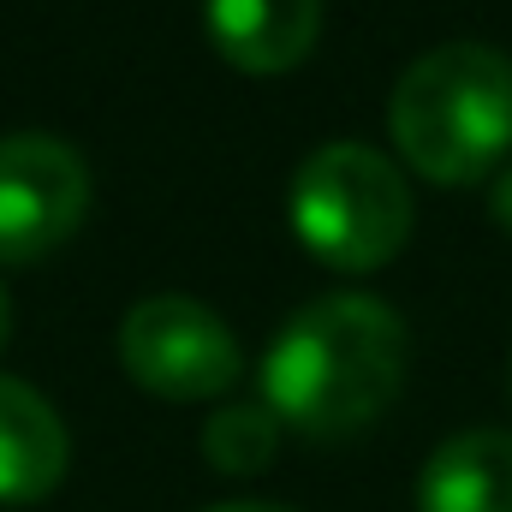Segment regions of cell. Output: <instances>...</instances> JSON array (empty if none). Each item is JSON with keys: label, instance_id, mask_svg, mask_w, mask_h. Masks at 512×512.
I'll return each instance as SVG.
<instances>
[{"label": "cell", "instance_id": "6", "mask_svg": "<svg viewBox=\"0 0 512 512\" xmlns=\"http://www.w3.org/2000/svg\"><path fill=\"white\" fill-rule=\"evenodd\" d=\"M66 423L18 376H0V507H36L66 477Z\"/></svg>", "mask_w": 512, "mask_h": 512}, {"label": "cell", "instance_id": "9", "mask_svg": "<svg viewBox=\"0 0 512 512\" xmlns=\"http://www.w3.org/2000/svg\"><path fill=\"white\" fill-rule=\"evenodd\" d=\"M274 447H280V417L268 405H251V399H233V405H221L203 423V459L221 477H256V471H268Z\"/></svg>", "mask_w": 512, "mask_h": 512}, {"label": "cell", "instance_id": "4", "mask_svg": "<svg viewBox=\"0 0 512 512\" xmlns=\"http://www.w3.org/2000/svg\"><path fill=\"white\" fill-rule=\"evenodd\" d=\"M120 364L155 399H215L239 382V334L185 292L137 298L120 322Z\"/></svg>", "mask_w": 512, "mask_h": 512}, {"label": "cell", "instance_id": "12", "mask_svg": "<svg viewBox=\"0 0 512 512\" xmlns=\"http://www.w3.org/2000/svg\"><path fill=\"white\" fill-rule=\"evenodd\" d=\"M6 334H12V316H6V292H0V346H6Z\"/></svg>", "mask_w": 512, "mask_h": 512}, {"label": "cell", "instance_id": "3", "mask_svg": "<svg viewBox=\"0 0 512 512\" xmlns=\"http://www.w3.org/2000/svg\"><path fill=\"white\" fill-rule=\"evenodd\" d=\"M292 233L310 256L370 274L411 239V185L370 143H322L292 173Z\"/></svg>", "mask_w": 512, "mask_h": 512}, {"label": "cell", "instance_id": "8", "mask_svg": "<svg viewBox=\"0 0 512 512\" xmlns=\"http://www.w3.org/2000/svg\"><path fill=\"white\" fill-rule=\"evenodd\" d=\"M417 512H512L507 429H465L441 441L417 477Z\"/></svg>", "mask_w": 512, "mask_h": 512}, {"label": "cell", "instance_id": "7", "mask_svg": "<svg viewBox=\"0 0 512 512\" xmlns=\"http://www.w3.org/2000/svg\"><path fill=\"white\" fill-rule=\"evenodd\" d=\"M322 30V0H209V36L239 72H292Z\"/></svg>", "mask_w": 512, "mask_h": 512}, {"label": "cell", "instance_id": "5", "mask_svg": "<svg viewBox=\"0 0 512 512\" xmlns=\"http://www.w3.org/2000/svg\"><path fill=\"white\" fill-rule=\"evenodd\" d=\"M90 215V167L48 131L0 137V262H36L60 251Z\"/></svg>", "mask_w": 512, "mask_h": 512}, {"label": "cell", "instance_id": "1", "mask_svg": "<svg viewBox=\"0 0 512 512\" xmlns=\"http://www.w3.org/2000/svg\"><path fill=\"white\" fill-rule=\"evenodd\" d=\"M405 382V322L382 298L334 292L310 298L268 340L262 405L310 441H346L370 429Z\"/></svg>", "mask_w": 512, "mask_h": 512}, {"label": "cell", "instance_id": "11", "mask_svg": "<svg viewBox=\"0 0 512 512\" xmlns=\"http://www.w3.org/2000/svg\"><path fill=\"white\" fill-rule=\"evenodd\" d=\"M209 512H292V507H274V501H227V507H209Z\"/></svg>", "mask_w": 512, "mask_h": 512}, {"label": "cell", "instance_id": "10", "mask_svg": "<svg viewBox=\"0 0 512 512\" xmlns=\"http://www.w3.org/2000/svg\"><path fill=\"white\" fill-rule=\"evenodd\" d=\"M489 209H495V221L512 233V167H501V179H495V197H489Z\"/></svg>", "mask_w": 512, "mask_h": 512}, {"label": "cell", "instance_id": "2", "mask_svg": "<svg viewBox=\"0 0 512 512\" xmlns=\"http://www.w3.org/2000/svg\"><path fill=\"white\" fill-rule=\"evenodd\" d=\"M399 155L435 185H471L512 149V60L489 42L417 54L387 102Z\"/></svg>", "mask_w": 512, "mask_h": 512}]
</instances>
